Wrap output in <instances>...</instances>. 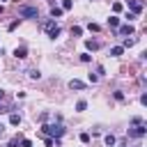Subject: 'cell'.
I'll return each mask as SVG.
<instances>
[{
	"label": "cell",
	"mask_w": 147,
	"mask_h": 147,
	"mask_svg": "<svg viewBox=\"0 0 147 147\" xmlns=\"http://www.w3.org/2000/svg\"><path fill=\"white\" fill-rule=\"evenodd\" d=\"M41 133H46L48 138H62L64 136V126L62 124H44Z\"/></svg>",
	"instance_id": "obj_1"
},
{
	"label": "cell",
	"mask_w": 147,
	"mask_h": 147,
	"mask_svg": "<svg viewBox=\"0 0 147 147\" xmlns=\"http://www.w3.org/2000/svg\"><path fill=\"white\" fill-rule=\"evenodd\" d=\"M44 32H46L51 39H55V37L60 34V25H57L53 18H48V21H44Z\"/></svg>",
	"instance_id": "obj_2"
},
{
	"label": "cell",
	"mask_w": 147,
	"mask_h": 147,
	"mask_svg": "<svg viewBox=\"0 0 147 147\" xmlns=\"http://www.w3.org/2000/svg\"><path fill=\"white\" fill-rule=\"evenodd\" d=\"M18 14H21V18H37V16H39V9L32 7V5H23V7L18 9Z\"/></svg>",
	"instance_id": "obj_3"
},
{
	"label": "cell",
	"mask_w": 147,
	"mask_h": 147,
	"mask_svg": "<svg viewBox=\"0 0 147 147\" xmlns=\"http://www.w3.org/2000/svg\"><path fill=\"white\" fill-rule=\"evenodd\" d=\"M147 133V126L145 124H133V126H129V136L131 138H142Z\"/></svg>",
	"instance_id": "obj_4"
},
{
	"label": "cell",
	"mask_w": 147,
	"mask_h": 147,
	"mask_svg": "<svg viewBox=\"0 0 147 147\" xmlns=\"http://www.w3.org/2000/svg\"><path fill=\"white\" fill-rule=\"evenodd\" d=\"M14 57H18V60L28 57V48H25V46H16V51H14Z\"/></svg>",
	"instance_id": "obj_5"
},
{
	"label": "cell",
	"mask_w": 147,
	"mask_h": 147,
	"mask_svg": "<svg viewBox=\"0 0 147 147\" xmlns=\"http://www.w3.org/2000/svg\"><path fill=\"white\" fill-rule=\"evenodd\" d=\"M129 7L133 9V14H136V16L142 11V2H138V0H129Z\"/></svg>",
	"instance_id": "obj_6"
},
{
	"label": "cell",
	"mask_w": 147,
	"mask_h": 147,
	"mask_svg": "<svg viewBox=\"0 0 147 147\" xmlns=\"http://www.w3.org/2000/svg\"><path fill=\"white\" fill-rule=\"evenodd\" d=\"M69 87L71 90H85V83L83 80H69Z\"/></svg>",
	"instance_id": "obj_7"
},
{
	"label": "cell",
	"mask_w": 147,
	"mask_h": 147,
	"mask_svg": "<svg viewBox=\"0 0 147 147\" xmlns=\"http://www.w3.org/2000/svg\"><path fill=\"white\" fill-rule=\"evenodd\" d=\"M9 124H11V126H18V124H21V115L11 113V115H9Z\"/></svg>",
	"instance_id": "obj_8"
},
{
	"label": "cell",
	"mask_w": 147,
	"mask_h": 147,
	"mask_svg": "<svg viewBox=\"0 0 147 147\" xmlns=\"http://www.w3.org/2000/svg\"><path fill=\"white\" fill-rule=\"evenodd\" d=\"M119 34H133V25L129 23V25H122L119 28Z\"/></svg>",
	"instance_id": "obj_9"
},
{
	"label": "cell",
	"mask_w": 147,
	"mask_h": 147,
	"mask_svg": "<svg viewBox=\"0 0 147 147\" xmlns=\"http://www.w3.org/2000/svg\"><path fill=\"white\" fill-rule=\"evenodd\" d=\"M85 46H87L90 51H96V48H99V41H94V39H87V41H85Z\"/></svg>",
	"instance_id": "obj_10"
},
{
	"label": "cell",
	"mask_w": 147,
	"mask_h": 147,
	"mask_svg": "<svg viewBox=\"0 0 147 147\" xmlns=\"http://www.w3.org/2000/svg\"><path fill=\"white\" fill-rule=\"evenodd\" d=\"M122 53H124L122 46H113V48H110V55H113V57H117V55H122Z\"/></svg>",
	"instance_id": "obj_11"
},
{
	"label": "cell",
	"mask_w": 147,
	"mask_h": 147,
	"mask_svg": "<svg viewBox=\"0 0 147 147\" xmlns=\"http://www.w3.org/2000/svg\"><path fill=\"white\" fill-rule=\"evenodd\" d=\"M51 16H53V18L62 16V7H51Z\"/></svg>",
	"instance_id": "obj_12"
},
{
	"label": "cell",
	"mask_w": 147,
	"mask_h": 147,
	"mask_svg": "<svg viewBox=\"0 0 147 147\" xmlns=\"http://www.w3.org/2000/svg\"><path fill=\"white\" fill-rule=\"evenodd\" d=\"M108 25H110V28H117V25H119V18H117V16H110V18H108Z\"/></svg>",
	"instance_id": "obj_13"
},
{
	"label": "cell",
	"mask_w": 147,
	"mask_h": 147,
	"mask_svg": "<svg viewBox=\"0 0 147 147\" xmlns=\"http://www.w3.org/2000/svg\"><path fill=\"white\" fill-rule=\"evenodd\" d=\"M103 140H106V145H108V147H113V145H115V136H113V133H108Z\"/></svg>",
	"instance_id": "obj_14"
},
{
	"label": "cell",
	"mask_w": 147,
	"mask_h": 147,
	"mask_svg": "<svg viewBox=\"0 0 147 147\" xmlns=\"http://www.w3.org/2000/svg\"><path fill=\"white\" fill-rule=\"evenodd\" d=\"M30 78H34V80L41 78V71H39V69H30Z\"/></svg>",
	"instance_id": "obj_15"
},
{
	"label": "cell",
	"mask_w": 147,
	"mask_h": 147,
	"mask_svg": "<svg viewBox=\"0 0 147 147\" xmlns=\"http://www.w3.org/2000/svg\"><path fill=\"white\" fill-rule=\"evenodd\" d=\"M85 108H87V103H85V101H78V103H76V110H78V113H83Z\"/></svg>",
	"instance_id": "obj_16"
},
{
	"label": "cell",
	"mask_w": 147,
	"mask_h": 147,
	"mask_svg": "<svg viewBox=\"0 0 147 147\" xmlns=\"http://www.w3.org/2000/svg\"><path fill=\"white\" fill-rule=\"evenodd\" d=\"M67 9H71V0H64L62 2V11H67Z\"/></svg>",
	"instance_id": "obj_17"
},
{
	"label": "cell",
	"mask_w": 147,
	"mask_h": 147,
	"mask_svg": "<svg viewBox=\"0 0 147 147\" xmlns=\"http://www.w3.org/2000/svg\"><path fill=\"white\" fill-rule=\"evenodd\" d=\"M133 44H136L133 39H124V46H122V48H129V46H133Z\"/></svg>",
	"instance_id": "obj_18"
},
{
	"label": "cell",
	"mask_w": 147,
	"mask_h": 147,
	"mask_svg": "<svg viewBox=\"0 0 147 147\" xmlns=\"http://www.w3.org/2000/svg\"><path fill=\"white\" fill-rule=\"evenodd\" d=\"M18 145H21V147H32V142H30V140H28V138H25V140H21V142H18Z\"/></svg>",
	"instance_id": "obj_19"
},
{
	"label": "cell",
	"mask_w": 147,
	"mask_h": 147,
	"mask_svg": "<svg viewBox=\"0 0 147 147\" xmlns=\"http://www.w3.org/2000/svg\"><path fill=\"white\" fill-rule=\"evenodd\" d=\"M7 147H18V138H11V140H9V145H7Z\"/></svg>",
	"instance_id": "obj_20"
},
{
	"label": "cell",
	"mask_w": 147,
	"mask_h": 147,
	"mask_svg": "<svg viewBox=\"0 0 147 147\" xmlns=\"http://www.w3.org/2000/svg\"><path fill=\"white\" fill-rule=\"evenodd\" d=\"M131 124H145V122H142V117H133V119H131Z\"/></svg>",
	"instance_id": "obj_21"
},
{
	"label": "cell",
	"mask_w": 147,
	"mask_h": 147,
	"mask_svg": "<svg viewBox=\"0 0 147 147\" xmlns=\"http://www.w3.org/2000/svg\"><path fill=\"white\" fill-rule=\"evenodd\" d=\"M80 140L83 142H90V133H80Z\"/></svg>",
	"instance_id": "obj_22"
},
{
	"label": "cell",
	"mask_w": 147,
	"mask_h": 147,
	"mask_svg": "<svg viewBox=\"0 0 147 147\" xmlns=\"http://www.w3.org/2000/svg\"><path fill=\"white\" fill-rule=\"evenodd\" d=\"M2 129H5V126H2V124H0V133H2Z\"/></svg>",
	"instance_id": "obj_23"
}]
</instances>
